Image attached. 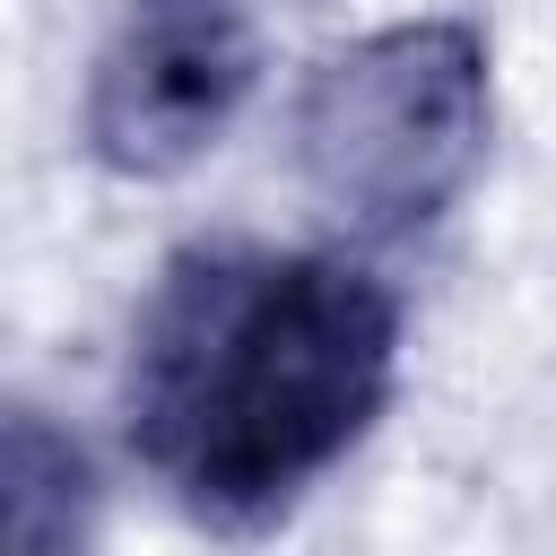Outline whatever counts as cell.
<instances>
[{
    "label": "cell",
    "mask_w": 556,
    "mask_h": 556,
    "mask_svg": "<svg viewBox=\"0 0 556 556\" xmlns=\"http://www.w3.org/2000/svg\"><path fill=\"white\" fill-rule=\"evenodd\" d=\"M400 295L339 252L191 243L139 304L122 426L208 530H269L382 417Z\"/></svg>",
    "instance_id": "cell-1"
},
{
    "label": "cell",
    "mask_w": 556,
    "mask_h": 556,
    "mask_svg": "<svg viewBox=\"0 0 556 556\" xmlns=\"http://www.w3.org/2000/svg\"><path fill=\"white\" fill-rule=\"evenodd\" d=\"M486 122H495L486 35L460 17H417V26L339 43L304 78L295 165L339 226L400 243V235H426L478 182Z\"/></svg>",
    "instance_id": "cell-2"
},
{
    "label": "cell",
    "mask_w": 556,
    "mask_h": 556,
    "mask_svg": "<svg viewBox=\"0 0 556 556\" xmlns=\"http://www.w3.org/2000/svg\"><path fill=\"white\" fill-rule=\"evenodd\" d=\"M252 78V0H122L87 70V148L122 182H165L226 139Z\"/></svg>",
    "instance_id": "cell-3"
},
{
    "label": "cell",
    "mask_w": 556,
    "mask_h": 556,
    "mask_svg": "<svg viewBox=\"0 0 556 556\" xmlns=\"http://www.w3.org/2000/svg\"><path fill=\"white\" fill-rule=\"evenodd\" d=\"M87 530H96L87 452L43 408H9V434H0V539L17 556H61Z\"/></svg>",
    "instance_id": "cell-4"
}]
</instances>
